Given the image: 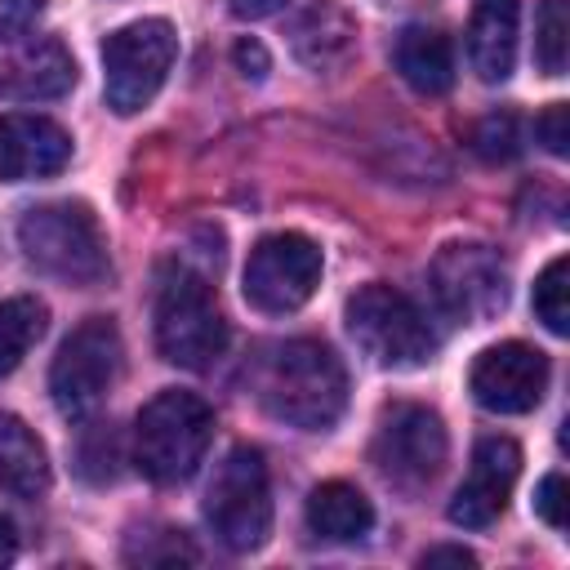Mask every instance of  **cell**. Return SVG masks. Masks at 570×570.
<instances>
[{"instance_id":"obj_19","label":"cell","mask_w":570,"mask_h":570,"mask_svg":"<svg viewBox=\"0 0 570 570\" xmlns=\"http://www.w3.org/2000/svg\"><path fill=\"white\" fill-rule=\"evenodd\" d=\"M303 517H307V530H312L316 539H325V543H356V539H365L370 525H374L370 499H365L356 485H347V481H321V485L307 494Z\"/></svg>"},{"instance_id":"obj_7","label":"cell","mask_w":570,"mask_h":570,"mask_svg":"<svg viewBox=\"0 0 570 570\" xmlns=\"http://www.w3.org/2000/svg\"><path fill=\"white\" fill-rule=\"evenodd\" d=\"M120 356L125 347H120V330L111 316H89L85 325H76L49 365V396L58 414L71 423H85L116 387Z\"/></svg>"},{"instance_id":"obj_26","label":"cell","mask_w":570,"mask_h":570,"mask_svg":"<svg viewBox=\"0 0 570 570\" xmlns=\"http://www.w3.org/2000/svg\"><path fill=\"white\" fill-rule=\"evenodd\" d=\"M534 512L548 521V525H566V476L561 472H548L534 490Z\"/></svg>"},{"instance_id":"obj_31","label":"cell","mask_w":570,"mask_h":570,"mask_svg":"<svg viewBox=\"0 0 570 570\" xmlns=\"http://www.w3.org/2000/svg\"><path fill=\"white\" fill-rule=\"evenodd\" d=\"M13 552H18L13 521H9V517H0V566H9V561H13Z\"/></svg>"},{"instance_id":"obj_8","label":"cell","mask_w":570,"mask_h":570,"mask_svg":"<svg viewBox=\"0 0 570 570\" xmlns=\"http://www.w3.org/2000/svg\"><path fill=\"white\" fill-rule=\"evenodd\" d=\"M178 58V36L165 18H138L102 40V94L116 116L142 111Z\"/></svg>"},{"instance_id":"obj_22","label":"cell","mask_w":570,"mask_h":570,"mask_svg":"<svg viewBox=\"0 0 570 570\" xmlns=\"http://www.w3.org/2000/svg\"><path fill=\"white\" fill-rule=\"evenodd\" d=\"M566 294H570V263L566 258H552L539 272V281H534V316L552 334H566L570 330V303H566Z\"/></svg>"},{"instance_id":"obj_13","label":"cell","mask_w":570,"mask_h":570,"mask_svg":"<svg viewBox=\"0 0 570 570\" xmlns=\"http://www.w3.org/2000/svg\"><path fill=\"white\" fill-rule=\"evenodd\" d=\"M472 396L490 414H530L548 392V356L530 343H494L472 361Z\"/></svg>"},{"instance_id":"obj_5","label":"cell","mask_w":570,"mask_h":570,"mask_svg":"<svg viewBox=\"0 0 570 570\" xmlns=\"http://www.w3.org/2000/svg\"><path fill=\"white\" fill-rule=\"evenodd\" d=\"M347 334L383 370H419L436 352V334L419 303L383 281L347 298Z\"/></svg>"},{"instance_id":"obj_2","label":"cell","mask_w":570,"mask_h":570,"mask_svg":"<svg viewBox=\"0 0 570 570\" xmlns=\"http://www.w3.org/2000/svg\"><path fill=\"white\" fill-rule=\"evenodd\" d=\"M214 441V410L183 387L156 392L134 419V463L156 485L187 481Z\"/></svg>"},{"instance_id":"obj_12","label":"cell","mask_w":570,"mask_h":570,"mask_svg":"<svg viewBox=\"0 0 570 570\" xmlns=\"http://www.w3.org/2000/svg\"><path fill=\"white\" fill-rule=\"evenodd\" d=\"M71 85H76V58L58 36L36 31V22L0 18V98H18V102L62 98Z\"/></svg>"},{"instance_id":"obj_21","label":"cell","mask_w":570,"mask_h":570,"mask_svg":"<svg viewBox=\"0 0 570 570\" xmlns=\"http://www.w3.org/2000/svg\"><path fill=\"white\" fill-rule=\"evenodd\" d=\"M45 321H49V312L40 298H31V294L0 298V379H9L22 365V356L45 334Z\"/></svg>"},{"instance_id":"obj_10","label":"cell","mask_w":570,"mask_h":570,"mask_svg":"<svg viewBox=\"0 0 570 570\" xmlns=\"http://www.w3.org/2000/svg\"><path fill=\"white\" fill-rule=\"evenodd\" d=\"M450 454V436L436 410L414 405V401H396L383 410L379 432H374V463L379 472L396 485V490H423L441 476Z\"/></svg>"},{"instance_id":"obj_4","label":"cell","mask_w":570,"mask_h":570,"mask_svg":"<svg viewBox=\"0 0 570 570\" xmlns=\"http://www.w3.org/2000/svg\"><path fill=\"white\" fill-rule=\"evenodd\" d=\"M156 347L169 365L209 370L227 352V321L214 289L191 267H169L156 289Z\"/></svg>"},{"instance_id":"obj_3","label":"cell","mask_w":570,"mask_h":570,"mask_svg":"<svg viewBox=\"0 0 570 570\" xmlns=\"http://www.w3.org/2000/svg\"><path fill=\"white\" fill-rule=\"evenodd\" d=\"M18 245L40 272H49L67 285H98L111 267L102 227H98L94 209L80 200L31 205L18 218Z\"/></svg>"},{"instance_id":"obj_30","label":"cell","mask_w":570,"mask_h":570,"mask_svg":"<svg viewBox=\"0 0 570 570\" xmlns=\"http://www.w3.org/2000/svg\"><path fill=\"white\" fill-rule=\"evenodd\" d=\"M432 561H454V566H476V557H472L468 548H428V552H423V566H432Z\"/></svg>"},{"instance_id":"obj_15","label":"cell","mask_w":570,"mask_h":570,"mask_svg":"<svg viewBox=\"0 0 570 570\" xmlns=\"http://www.w3.org/2000/svg\"><path fill=\"white\" fill-rule=\"evenodd\" d=\"M71 160V134L49 116H0V178H49Z\"/></svg>"},{"instance_id":"obj_1","label":"cell","mask_w":570,"mask_h":570,"mask_svg":"<svg viewBox=\"0 0 570 570\" xmlns=\"http://www.w3.org/2000/svg\"><path fill=\"white\" fill-rule=\"evenodd\" d=\"M249 387L258 405L303 432H325L338 423L347 405V374L343 361L316 338H285L258 352Z\"/></svg>"},{"instance_id":"obj_24","label":"cell","mask_w":570,"mask_h":570,"mask_svg":"<svg viewBox=\"0 0 570 570\" xmlns=\"http://www.w3.org/2000/svg\"><path fill=\"white\" fill-rule=\"evenodd\" d=\"M472 147H476L481 160H512L521 151V125H517V116L512 111L485 116L476 125V134H472Z\"/></svg>"},{"instance_id":"obj_16","label":"cell","mask_w":570,"mask_h":570,"mask_svg":"<svg viewBox=\"0 0 570 570\" xmlns=\"http://www.w3.org/2000/svg\"><path fill=\"white\" fill-rule=\"evenodd\" d=\"M521 31V0H472L468 18V62L485 85L512 76Z\"/></svg>"},{"instance_id":"obj_9","label":"cell","mask_w":570,"mask_h":570,"mask_svg":"<svg viewBox=\"0 0 570 570\" xmlns=\"http://www.w3.org/2000/svg\"><path fill=\"white\" fill-rule=\"evenodd\" d=\"M428 285L436 294V307L459 325H481L508 303V267L490 245L476 240L441 245L428 267Z\"/></svg>"},{"instance_id":"obj_11","label":"cell","mask_w":570,"mask_h":570,"mask_svg":"<svg viewBox=\"0 0 570 570\" xmlns=\"http://www.w3.org/2000/svg\"><path fill=\"white\" fill-rule=\"evenodd\" d=\"M321 249L316 240H307L303 232H276V236H263L249 258H245V298L258 307V312H272V316H285V312H298L316 285H321Z\"/></svg>"},{"instance_id":"obj_29","label":"cell","mask_w":570,"mask_h":570,"mask_svg":"<svg viewBox=\"0 0 570 570\" xmlns=\"http://www.w3.org/2000/svg\"><path fill=\"white\" fill-rule=\"evenodd\" d=\"M45 13V0H0V18L9 22H36Z\"/></svg>"},{"instance_id":"obj_6","label":"cell","mask_w":570,"mask_h":570,"mask_svg":"<svg viewBox=\"0 0 570 570\" xmlns=\"http://www.w3.org/2000/svg\"><path fill=\"white\" fill-rule=\"evenodd\" d=\"M205 521L227 552H254L272 534V481L267 463L254 445L227 450L209 490H205Z\"/></svg>"},{"instance_id":"obj_27","label":"cell","mask_w":570,"mask_h":570,"mask_svg":"<svg viewBox=\"0 0 570 570\" xmlns=\"http://www.w3.org/2000/svg\"><path fill=\"white\" fill-rule=\"evenodd\" d=\"M232 58H236L240 76H249V80H263V76H267V67H272V58H267V49H263L258 40H236Z\"/></svg>"},{"instance_id":"obj_28","label":"cell","mask_w":570,"mask_h":570,"mask_svg":"<svg viewBox=\"0 0 570 570\" xmlns=\"http://www.w3.org/2000/svg\"><path fill=\"white\" fill-rule=\"evenodd\" d=\"M289 0H227V9H232V18H267V13H276V9H285Z\"/></svg>"},{"instance_id":"obj_23","label":"cell","mask_w":570,"mask_h":570,"mask_svg":"<svg viewBox=\"0 0 570 570\" xmlns=\"http://www.w3.org/2000/svg\"><path fill=\"white\" fill-rule=\"evenodd\" d=\"M566 53H570V18H566V0H543L539 9V27H534V58L548 76L566 71Z\"/></svg>"},{"instance_id":"obj_14","label":"cell","mask_w":570,"mask_h":570,"mask_svg":"<svg viewBox=\"0 0 570 570\" xmlns=\"http://www.w3.org/2000/svg\"><path fill=\"white\" fill-rule=\"evenodd\" d=\"M521 472V450L508 436H481L472 450V468L463 476V485L450 499V521L463 530H485L503 517L508 494L517 485Z\"/></svg>"},{"instance_id":"obj_18","label":"cell","mask_w":570,"mask_h":570,"mask_svg":"<svg viewBox=\"0 0 570 570\" xmlns=\"http://www.w3.org/2000/svg\"><path fill=\"white\" fill-rule=\"evenodd\" d=\"M392 62L401 71V80L414 89V94H445L454 85V45L441 27H428V22H410L401 36H396V49H392Z\"/></svg>"},{"instance_id":"obj_25","label":"cell","mask_w":570,"mask_h":570,"mask_svg":"<svg viewBox=\"0 0 570 570\" xmlns=\"http://www.w3.org/2000/svg\"><path fill=\"white\" fill-rule=\"evenodd\" d=\"M534 134H539V142H543L552 156H566V151H570V107H566V102H552V107L534 120Z\"/></svg>"},{"instance_id":"obj_17","label":"cell","mask_w":570,"mask_h":570,"mask_svg":"<svg viewBox=\"0 0 570 570\" xmlns=\"http://www.w3.org/2000/svg\"><path fill=\"white\" fill-rule=\"evenodd\" d=\"M294 58L312 71H338L356 53V22L334 0H312L289 27Z\"/></svg>"},{"instance_id":"obj_20","label":"cell","mask_w":570,"mask_h":570,"mask_svg":"<svg viewBox=\"0 0 570 570\" xmlns=\"http://www.w3.org/2000/svg\"><path fill=\"white\" fill-rule=\"evenodd\" d=\"M0 490L13 499H40L49 490V454L40 436L0 410Z\"/></svg>"}]
</instances>
